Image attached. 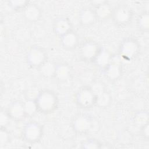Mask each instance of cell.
<instances>
[{
    "instance_id": "cell-1",
    "label": "cell",
    "mask_w": 149,
    "mask_h": 149,
    "mask_svg": "<svg viewBox=\"0 0 149 149\" xmlns=\"http://www.w3.org/2000/svg\"><path fill=\"white\" fill-rule=\"evenodd\" d=\"M38 111L44 114H49L58 108L59 100L56 94L52 90L44 89L40 91L36 99Z\"/></svg>"
},
{
    "instance_id": "cell-2",
    "label": "cell",
    "mask_w": 149,
    "mask_h": 149,
    "mask_svg": "<svg viewBox=\"0 0 149 149\" xmlns=\"http://www.w3.org/2000/svg\"><path fill=\"white\" fill-rule=\"evenodd\" d=\"M140 51L139 41L133 37L125 38L120 44L119 55L126 61H131L136 58Z\"/></svg>"
},
{
    "instance_id": "cell-3",
    "label": "cell",
    "mask_w": 149,
    "mask_h": 149,
    "mask_svg": "<svg viewBox=\"0 0 149 149\" xmlns=\"http://www.w3.org/2000/svg\"><path fill=\"white\" fill-rule=\"evenodd\" d=\"M75 100L80 108L88 109L95 105V96L88 85H84L77 91Z\"/></svg>"
},
{
    "instance_id": "cell-4",
    "label": "cell",
    "mask_w": 149,
    "mask_h": 149,
    "mask_svg": "<svg viewBox=\"0 0 149 149\" xmlns=\"http://www.w3.org/2000/svg\"><path fill=\"white\" fill-rule=\"evenodd\" d=\"M111 17L117 26H125L131 22L133 18V12L128 6L119 4L113 8Z\"/></svg>"
},
{
    "instance_id": "cell-5",
    "label": "cell",
    "mask_w": 149,
    "mask_h": 149,
    "mask_svg": "<svg viewBox=\"0 0 149 149\" xmlns=\"http://www.w3.org/2000/svg\"><path fill=\"white\" fill-rule=\"evenodd\" d=\"M46 51L40 46H33L27 51L26 61L29 66L32 68H38L47 61Z\"/></svg>"
},
{
    "instance_id": "cell-6",
    "label": "cell",
    "mask_w": 149,
    "mask_h": 149,
    "mask_svg": "<svg viewBox=\"0 0 149 149\" xmlns=\"http://www.w3.org/2000/svg\"><path fill=\"white\" fill-rule=\"evenodd\" d=\"M42 134V125L35 121L27 123L23 129V138L27 143H34L38 141L41 139Z\"/></svg>"
},
{
    "instance_id": "cell-7",
    "label": "cell",
    "mask_w": 149,
    "mask_h": 149,
    "mask_svg": "<svg viewBox=\"0 0 149 149\" xmlns=\"http://www.w3.org/2000/svg\"><path fill=\"white\" fill-rule=\"evenodd\" d=\"M102 47L93 40H86L80 45V56L86 62H94Z\"/></svg>"
},
{
    "instance_id": "cell-8",
    "label": "cell",
    "mask_w": 149,
    "mask_h": 149,
    "mask_svg": "<svg viewBox=\"0 0 149 149\" xmlns=\"http://www.w3.org/2000/svg\"><path fill=\"white\" fill-rule=\"evenodd\" d=\"M102 70L105 76L111 81L119 79L122 73L121 57L119 55H112L109 63Z\"/></svg>"
},
{
    "instance_id": "cell-9",
    "label": "cell",
    "mask_w": 149,
    "mask_h": 149,
    "mask_svg": "<svg viewBox=\"0 0 149 149\" xmlns=\"http://www.w3.org/2000/svg\"><path fill=\"white\" fill-rule=\"evenodd\" d=\"M93 121L91 118L86 114H78L72 121V127L73 130L78 134H85L91 128Z\"/></svg>"
},
{
    "instance_id": "cell-10",
    "label": "cell",
    "mask_w": 149,
    "mask_h": 149,
    "mask_svg": "<svg viewBox=\"0 0 149 149\" xmlns=\"http://www.w3.org/2000/svg\"><path fill=\"white\" fill-rule=\"evenodd\" d=\"M24 18L29 22L34 23L38 21L42 16L41 8L34 3H30L23 10Z\"/></svg>"
},
{
    "instance_id": "cell-11",
    "label": "cell",
    "mask_w": 149,
    "mask_h": 149,
    "mask_svg": "<svg viewBox=\"0 0 149 149\" xmlns=\"http://www.w3.org/2000/svg\"><path fill=\"white\" fill-rule=\"evenodd\" d=\"M6 111L10 118L16 121L20 120L26 116L23 102L20 101H14L11 102Z\"/></svg>"
},
{
    "instance_id": "cell-12",
    "label": "cell",
    "mask_w": 149,
    "mask_h": 149,
    "mask_svg": "<svg viewBox=\"0 0 149 149\" xmlns=\"http://www.w3.org/2000/svg\"><path fill=\"white\" fill-rule=\"evenodd\" d=\"M72 26L70 20L67 17H59L55 19L54 23V31L60 37L71 31Z\"/></svg>"
},
{
    "instance_id": "cell-13",
    "label": "cell",
    "mask_w": 149,
    "mask_h": 149,
    "mask_svg": "<svg viewBox=\"0 0 149 149\" xmlns=\"http://www.w3.org/2000/svg\"><path fill=\"white\" fill-rule=\"evenodd\" d=\"M113 8L106 1H103L101 3L94 7V13L97 19L106 20L111 17Z\"/></svg>"
},
{
    "instance_id": "cell-14",
    "label": "cell",
    "mask_w": 149,
    "mask_h": 149,
    "mask_svg": "<svg viewBox=\"0 0 149 149\" xmlns=\"http://www.w3.org/2000/svg\"><path fill=\"white\" fill-rule=\"evenodd\" d=\"M97 18L94 9L85 7L81 9L79 14L80 24L83 27H88L93 25L96 21Z\"/></svg>"
},
{
    "instance_id": "cell-15",
    "label": "cell",
    "mask_w": 149,
    "mask_h": 149,
    "mask_svg": "<svg viewBox=\"0 0 149 149\" xmlns=\"http://www.w3.org/2000/svg\"><path fill=\"white\" fill-rule=\"evenodd\" d=\"M79 36L73 30L61 37V44L66 49H73L78 45Z\"/></svg>"
},
{
    "instance_id": "cell-16",
    "label": "cell",
    "mask_w": 149,
    "mask_h": 149,
    "mask_svg": "<svg viewBox=\"0 0 149 149\" xmlns=\"http://www.w3.org/2000/svg\"><path fill=\"white\" fill-rule=\"evenodd\" d=\"M72 74V69L70 66L65 63H59L56 65L55 77L59 81L68 80Z\"/></svg>"
},
{
    "instance_id": "cell-17",
    "label": "cell",
    "mask_w": 149,
    "mask_h": 149,
    "mask_svg": "<svg viewBox=\"0 0 149 149\" xmlns=\"http://www.w3.org/2000/svg\"><path fill=\"white\" fill-rule=\"evenodd\" d=\"M56 64L50 61H46L39 68L40 74L47 79H50L55 77Z\"/></svg>"
},
{
    "instance_id": "cell-18",
    "label": "cell",
    "mask_w": 149,
    "mask_h": 149,
    "mask_svg": "<svg viewBox=\"0 0 149 149\" xmlns=\"http://www.w3.org/2000/svg\"><path fill=\"white\" fill-rule=\"evenodd\" d=\"M112 56L108 51L102 48L93 62L102 70L109 63Z\"/></svg>"
},
{
    "instance_id": "cell-19",
    "label": "cell",
    "mask_w": 149,
    "mask_h": 149,
    "mask_svg": "<svg viewBox=\"0 0 149 149\" xmlns=\"http://www.w3.org/2000/svg\"><path fill=\"white\" fill-rule=\"evenodd\" d=\"M111 102L112 97L107 90L95 97V105L99 108H105L108 107Z\"/></svg>"
},
{
    "instance_id": "cell-20",
    "label": "cell",
    "mask_w": 149,
    "mask_h": 149,
    "mask_svg": "<svg viewBox=\"0 0 149 149\" xmlns=\"http://www.w3.org/2000/svg\"><path fill=\"white\" fill-rule=\"evenodd\" d=\"M148 112L145 110H141L136 112L133 118L134 124L140 128L148 123Z\"/></svg>"
},
{
    "instance_id": "cell-21",
    "label": "cell",
    "mask_w": 149,
    "mask_h": 149,
    "mask_svg": "<svg viewBox=\"0 0 149 149\" xmlns=\"http://www.w3.org/2000/svg\"><path fill=\"white\" fill-rule=\"evenodd\" d=\"M138 29L142 32H147L149 29V13L143 11L138 16L137 20Z\"/></svg>"
},
{
    "instance_id": "cell-22",
    "label": "cell",
    "mask_w": 149,
    "mask_h": 149,
    "mask_svg": "<svg viewBox=\"0 0 149 149\" xmlns=\"http://www.w3.org/2000/svg\"><path fill=\"white\" fill-rule=\"evenodd\" d=\"M23 107L26 116H32L38 112V108L35 100L26 99L23 102Z\"/></svg>"
},
{
    "instance_id": "cell-23",
    "label": "cell",
    "mask_w": 149,
    "mask_h": 149,
    "mask_svg": "<svg viewBox=\"0 0 149 149\" xmlns=\"http://www.w3.org/2000/svg\"><path fill=\"white\" fill-rule=\"evenodd\" d=\"M93 93L95 97L100 95L106 90V87L104 84L101 81H93L90 85Z\"/></svg>"
},
{
    "instance_id": "cell-24",
    "label": "cell",
    "mask_w": 149,
    "mask_h": 149,
    "mask_svg": "<svg viewBox=\"0 0 149 149\" xmlns=\"http://www.w3.org/2000/svg\"><path fill=\"white\" fill-rule=\"evenodd\" d=\"M29 2V1L26 0H12L8 1L9 5L15 10H23Z\"/></svg>"
},
{
    "instance_id": "cell-25",
    "label": "cell",
    "mask_w": 149,
    "mask_h": 149,
    "mask_svg": "<svg viewBox=\"0 0 149 149\" xmlns=\"http://www.w3.org/2000/svg\"><path fill=\"white\" fill-rule=\"evenodd\" d=\"M81 148L84 149H96L101 148V144L95 139H90L84 141L81 144Z\"/></svg>"
},
{
    "instance_id": "cell-26",
    "label": "cell",
    "mask_w": 149,
    "mask_h": 149,
    "mask_svg": "<svg viewBox=\"0 0 149 149\" xmlns=\"http://www.w3.org/2000/svg\"><path fill=\"white\" fill-rule=\"evenodd\" d=\"M7 111L1 109L0 112V126L1 127H6L9 123L10 119Z\"/></svg>"
},
{
    "instance_id": "cell-27",
    "label": "cell",
    "mask_w": 149,
    "mask_h": 149,
    "mask_svg": "<svg viewBox=\"0 0 149 149\" xmlns=\"http://www.w3.org/2000/svg\"><path fill=\"white\" fill-rule=\"evenodd\" d=\"M10 135L8 131L6 129V127H1L0 131V144L1 146H3L7 144L9 141Z\"/></svg>"
},
{
    "instance_id": "cell-28",
    "label": "cell",
    "mask_w": 149,
    "mask_h": 149,
    "mask_svg": "<svg viewBox=\"0 0 149 149\" xmlns=\"http://www.w3.org/2000/svg\"><path fill=\"white\" fill-rule=\"evenodd\" d=\"M40 91H37L36 88H30L29 89L26 94V98L30 100H35L39 93Z\"/></svg>"
},
{
    "instance_id": "cell-29",
    "label": "cell",
    "mask_w": 149,
    "mask_h": 149,
    "mask_svg": "<svg viewBox=\"0 0 149 149\" xmlns=\"http://www.w3.org/2000/svg\"><path fill=\"white\" fill-rule=\"evenodd\" d=\"M140 129L141 136L145 140H148L149 139V123L146 124L144 126L140 127Z\"/></svg>"
}]
</instances>
